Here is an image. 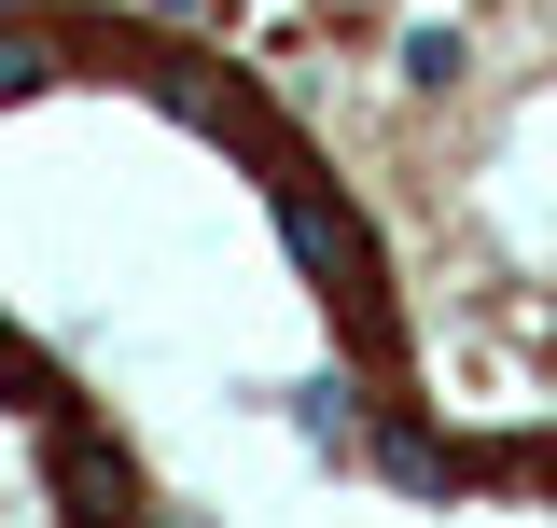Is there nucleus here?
Listing matches in <instances>:
<instances>
[{"instance_id": "nucleus-1", "label": "nucleus", "mask_w": 557, "mask_h": 528, "mask_svg": "<svg viewBox=\"0 0 557 528\" xmlns=\"http://www.w3.org/2000/svg\"><path fill=\"white\" fill-rule=\"evenodd\" d=\"M405 84H460V28H418V42H405Z\"/></svg>"}]
</instances>
